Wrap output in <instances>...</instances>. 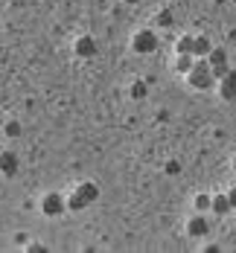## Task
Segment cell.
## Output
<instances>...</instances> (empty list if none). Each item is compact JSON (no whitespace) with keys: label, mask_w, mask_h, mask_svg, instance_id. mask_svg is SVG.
Returning <instances> with one entry per match:
<instances>
[{"label":"cell","mask_w":236,"mask_h":253,"mask_svg":"<svg viewBox=\"0 0 236 253\" xmlns=\"http://www.w3.org/2000/svg\"><path fill=\"white\" fill-rule=\"evenodd\" d=\"M187 236L189 239H207L210 236V218L204 212H195L192 218H187Z\"/></svg>","instance_id":"4"},{"label":"cell","mask_w":236,"mask_h":253,"mask_svg":"<svg viewBox=\"0 0 236 253\" xmlns=\"http://www.w3.org/2000/svg\"><path fill=\"white\" fill-rule=\"evenodd\" d=\"M213 50V41L207 35H195V44H192V55L195 58H207V52Z\"/></svg>","instance_id":"11"},{"label":"cell","mask_w":236,"mask_h":253,"mask_svg":"<svg viewBox=\"0 0 236 253\" xmlns=\"http://www.w3.org/2000/svg\"><path fill=\"white\" fill-rule=\"evenodd\" d=\"M76 192H79V195H82L88 204H94L96 198H99V186H96L94 180H82V183L76 186Z\"/></svg>","instance_id":"9"},{"label":"cell","mask_w":236,"mask_h":253,"mask_svg":"<svg viewBox=\"0 0 236 253\" xmlns=\"http://www.w3.org/2000/svg\"><path fill=\"white\" fill-rule=\"evenodd\" d=\"M0 131H3V134H6L9 140H18V137L24 134V126H21V120H6Z\"/></svg>","instance_id":"12"},{"label":"cell","mask_w":236,"mask_h":253,"mask_svg":"<svg viewBox=\"0 0 236 253\" xmlns=\"http://www.w3.org/2000/svg\"><path fill=\"white\" fill-rule=\"evenodd\" d=\"M192 64H195V55H178V58H175V70H178L181 76H187V73L192 70Z\"/></svg>","instance_id":"14"},{"label":"cell","mask_w":236,"mask_h":253,"mask_svg":"<svg viewBox=\"0 0 236 253\" xmlns=\"http://www.w3.org/2000/svg\"><path fill=\"white\" fill-rule=\"evenodd\" d=\"M146 96H149V84L140 82V79L131 82V99H146Z\"/></svg>","instance_id":"16"},{"label":"cell","mask_w":236,"mask_h":253,"mask_svg":"<svg viewBox=\"0 0 236 253\" xmlns=\"http://www.w3.org/2000/svg\"><path fill=\"white\" fill-rule=\"evenodd\" d=\"M210 201H213V195H207V192H198V195L192 198L195 212H210Z\"/></svg>","instance_id":"15"},{"label":"cell","mask_w":236,"mask_h":253,"mask_svg":"<svg viewBox=\"0 0 236 253\" xmlns=\"http://www.w3.org/2000/svg\"><path fill=\"white\" fill-rule=\"evenodd\" d=\"M216 90L225 102H236V70L231 67L222 79H216Z\"/></svg>","instance_id":"5"},{"label":"cell","mask_w":236,"mask_h":253,"mask_svg":"<svg viewBox=\"0 0 236 253\" xmlns=\"http://www.w3.org/2000/svg\"><path fill=\"white\" fill-rule=\"evenodd\" d=\"M73 55H76V58H94V55H96V41H94V35H79L76 41H73Z\"/></svg>","instance_id":"7"},{"label":"cell","mask_w":236,"mask_h":253,"mask_svg":"<svg viewBox=\"0 0 236 253\" xmlns=\"http://www.w3.org/2000/svg\"><path fill=\"white\" fill-rule=\"evenodd\" d=\"M12 242H15V245H26L29 239H26V233H15V236H12Z\"/></svg>","instance_id":"19"},{"label":"cell","mask_w":236,"mask_h":253,"mask_svg":"<svg viewBox=\"0 0 236 253\" xmlns=\"http://www.w3.org/2000/svg\"><path fill=\"white\" fill-rule=\"evenodd\" d=\"M64 204H67V210H70V212H82V210H88V207H91V204H88V201H85V198L76 192V189L64 195Z\"/></svg>","instance_id":"10"},{"label":"cell","mask_w":236,"mask_h":253,"mask_svg":"<svg viewBox=\"0 0 236 253\" xmlns=\"http://www.w3.org/2000/svg\"><path fill=\"white\" fill-rule=\"evenodd\" d=\"M157 47H160V38H157L155 29H140L131 38V50L137 55H152V52H157Z\"/></svg>","instance_id":"2"},{"label":"cell","mask_w":236,"mask_h":253,"mask_svg":"<svg viewBox=\"0 0 236 253\" xmlns=\"http://www.w3.org/2000/svg\"><path fill=\"white\" fill-rule=\"evenodd\" d=\"M3 123H6V114H3V108H0V128H3Z\"/></svg>","instance_id":"21"},{"label":"cell","mask_w":236,"mask_h":253,"mask_svg":"<svg viewBox=\"0 0 236 253\" xmlns=\"http://www.w3.org/2000/svg\"><path fill=\"white\" fill-rule=\"evenodd\" d=\"M18 169H21V157H18V152L3 149V152H0V177H15Z\"/></svg>","instance_id":"6"},{"label":"cell","mask_w":236,"mask_h":253,"mask_svg":"<svg viewBox=\"0 0 236 253\" xmlns=\"http://www.w3.org/2000/svg\"><path fill=\"white\" fill-rule=\"evenodd\" d=\"M231 166H234V172H236V154H234V160H231Z\"/></svg>","instance_id":"22"},{"label":"cell","mask_w":236,"mask_h":253,"mask_svg":"<svg viewBox=\"0 0 236 253\" xmlns=\"http://www.w3.org/2000/svg\"><path fill=\"white\" fill-rule=\"evenodd\" d=\"M163 172H166V175H178V172H181V163H178V160H169V163H166V166H163Z\"/></svg>","instance_id":"17"},{"label":"cell","mask_w":236,"mask_h":253,"mask_svg":"<svg viewBox=\"0 0 236 253\" xmlns=\"http://www.w3.org/2000/svg\"><path fill=\"white\" fill-rule=\"evenodd\" d=\"M41 212H44L47 218H58V215H64V212H67L64 195H61V192H47V195L41 198Z\"/></svg>","instance_id":"3"},{"label":"cell","mask_w":236,"mask_h":253,"mask_svg":"<svg viewBox=\"0 0 236 253\" xmlns=\"http://www.w3.org/2000/svg\"><path fill=\"white\" fill-rule=\"evenodd\" d=\"M184 79H187V84H189L192 90H210V87H216V76H213V70H210V64L204 58H195L192 70Z\"/></svg>","instance_id":"1"},{"label":"cell","mask_w":236,"mask_h":253,"mask_svg":"<svg viewBox=\"0 0 236 253\" xmlns=\"http://www.w3.org/2000/svg\"><path fill=\"white\" fill-rule=\"evenodd\" d=\"M210 212H213V215H228V212H234V207H231V201H228V192H225V195H213Z\"/></svg>","instance_id":"8"},{"label":"cell","mask_w":236,"mask_h":253,"mask_svg":"<svg viewBox=\"0 0 236 253\" xmlns=\"http://www.w3.org/2000/svg\"><path fill=\"white\" fill-rule=\"evenodd\" d=\"M228 201H231V207H234V210H236V186H234V189H231V192H228Z\"/></svg>","instance_id":"20"},{"label":"cell","mask_w":236,"mask_h":253,"mask_svg":"<svg viewBox=\"0 0 236 253\" xmlns=\"http://www.w3.org/2000/svg\"><path fill=\"white\" fill-rule=\"evenodd\" d=\"M157 24H160V26H169V24H172L169 12H160V15H157Z\"/></svg>","instance_id":"18"},{"label":"cell","mask_w":236,"mask_h":253,"mask_svg":"<svg viewBox=\"0 0 236 253\" xmlns=\"http://www.w3.org/2000/svg\"><path fill=\"white\" fill-rule=\"evenodd\" d=\"M192 44H195V35H181L178 44H175V52L178 55H192Z\"/></svg>","instance_id":"13"}]
</instances>
